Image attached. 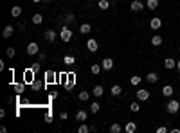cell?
<instances>
[{
  "label": "cell",
  "mask_w": 180,
  "mask_h": 133,
  "mask_svg": "<svg viewBox=\"0 0 180 133\" xmlns=\"http://www.w3.org/2000/svg\"><path fill=\"white\" fill-rule=\"evenodd\" d=\"M65 22H67V23H74V22H76V16H74V13H69V15L65 16Z\"/></svg>",
  "instance_id": "cell-37"
},
{
  "label": "cell",
  "mask_w": 180,
  "mask_h": 133,
  "mask_svg": "<svg viewBox=\"0 0 180 133\" xmlns=\"http://www.w3.org/2000/svg\"><path fill=\"white\" fill-rule=\"evenodd\" d=\"M25 52H27L29 56H36V54L40 52V45H38L36 41H29L27 47H25Z\"/></svg>",
  "instance_id": "cell-2"
},
{
  "label": "cell",
  "mask_w": 180,
  "mask_h": 133,
  "mask_svg": "<svg viewBox=\"0 0 180 133\" xmlns=\"http://www.w3.org/2000/svg\"><path fill=\"white\" fill-rule=\"evenodd\" d=\"M43 121H45V122H52V115H51V110H47V112H45V115H43Z\"/></svg>",
  "instance_id": "cell-38"
},
{
  "label": "cell",
  "mask_w": 180,
  "mask_h": 133,
  "mask_svg": "<svg viewBox=\"0 0 180 133\" xmlns=\"http://www.w3.org/2000/svg\"><path fill=\"white\" fill-rule=\"evenodd\" d=\"M178 110H180V103L177 101V99H171V101L166 104V112H168L169 115H175Z\"/></svg>",
  "instance_id": "cell-1"
},
{
  "label": "cell",
  "mask_w": 180,
  "mask_h": 133,
  "mask_svg": "<svg viewBox=\"0 0 180 133\" xmlns=\"http://www.w3.org/2000/svg\"><path fill=\"white\" fill-rule=\"evenodd\" d=\"M11 86L15 88V92L18 95L23 94V90H25V83H11Z\"/></svg>",
  "instance_id": "cell-16"
},
{
  "label": "cell",
  "mask_w": 180,
  "mask_h": 133,
  "mask_svg": "<svg viewBox=\"0 0 180 133\" xmlns=\"http://www.w3.org/2000/svg\"><path fill=\"white\" fill-rule=\"evenodd\" d=\"M130 9H132L133 13H137V11H142V9H144V4H142L140 0H133V2L130 4Z\"/></svg>",
  "instance_id": "cell-8"
},
{
  "label": "cell",
  "mask_w": 180,
  "mask_h": 133,
  "mask_svg": "<svg viewBox=\"0 0 180 133\" xmlns=\"http://www.w3.org/2000/svg\"><path fill=\"white\" fill-rule=\"evenodd\" d=\"M130 110H132V112H139L140 110V101H133V103L130 104Z\"/></svg>",
  "instance_id": "cell-32"
},
{
  "label": "cell",
  "mask_w": 180,
  "mask_h": 133,
  "mask_svg": "<svg viewBox=\"0 0 180 133\" xmlns=\"http://www.w3.org/2000/svg\"><path fill=\"white\" fill-rule=\"evenodd\" d=\"M60 40H61V41H65V43H67V41H70V40H72V31H70L69 27H63V29H61V33H60Z\"/></svg>",
  "instance_id": "cell-3"
},
{
  "label": "cell",
  "mask_w": 180,
  "mask_h": 133,
  "mask_svg": "<svg viewBox=\"0 0 180 133\" xmlns=\"http://www.w3.org/2000/svg\"><path fill=\"white\" fill-rule=\"evenodd\" d=\"M18 27H20L22 31H23V29H27V23H23V22H20V23H18Z\"/></svg>",
  "instance_id": "cell-43"
},
{
  "label": "cell",
  "mask_w": 180,
  "mask_h": 133,
  "mask_svg": "<svg viewBox=\"0 0 180 133\" xmlns=\"http://www.w3.org/2000/svg\"><path fill=\"white\" fill-rule=\"evenodd\" d=\"M20 15H22V7L20 5H13L11 7V16L13 18H20Z\"/></svg>",
  "instance_id": "cell-20"
},
{
  "label": "cell",
  "mask_w": 180,
  "mask_h": 133,
  "mask_svg": "<svg viewBox=\"0 0 180 133\" xmlns=\"http://www.w3.org/2000/svg\"><path fill=\"white\" fill-rule=\"evenodd\" d=\"M168 131H169V130H168L166 126H159V128H157V133H168Z\"/></svg>",
  "instance_id": "cell-42"
},
{
  "label": "cell",
  "mask_w": 180,
  "mask_h": 133,
  "mask_svg": "<svg viewBox=\"0 0 180 133\" xmlns=\"http://www.w3.org/2000/svg\"><path fill=\"white\" fill-rule=\"evenodd\" d=\"M173 94H175V90H173L171 85H166V86L162 88V95H164V97H171Z\"/></svg>",
  "instance_id": "cell-18"
},
{
  "label": "cell",
  "mask_w": 180,
  "mask_h": 133,
  "mask_svg": "<svg viewBox=\"0 0 180 133\" xmlns=\"http://www.w3.org/2000/svg\"><path fill=\"white\" fill-rule=\"evenodd\" d=\"M135 95H137V101L144 103V101H148V99H150V90H146V88H139Z\"/></svg>",
  "instance_id": "cell-5"
},
{
  "label": "cell",
  "mask_w": 180,
  "mask_h": 133,
  "mask_svg": "<svg viewBox=\"0 0 180 133\" xmlns=\"http://www.w3.org/2000/svg\"><path fill=\"white\" fill-rule=\"evenodd\" d=\"M40 65H41L40 61H38V63H33V65H31V68H33V70L38 74V72H40Z\"/></svg>",
  "instance_id": "cell-39"
},
{
  "label": "cell",
  "mask_w": 180,
  "mask_h": 133,
  "mask_svg": "<svg viewBox=\"0 0 180 133\" xmlns=\"http://www.w3.org/2000/svg\"><path fill=\"white\" fill-rule=\"evenodd\" d=\"M54 79H56L54 70H47V72H45V83H52Z\"/></svg>",
  "instance_id": "cell-22"
},
{
  "label": "cell",
  "mask_w": 180,
  "mask_h": 133,
  "mask_svg": "<svg viewBox=\"0 0 180 133\" xmlns=\"http://www.w3.org/2000/svg\"><path fill=\"white\" fill-rule=\"evenodd\" d=\"M178 85H180V83H178Z\"/></svg>",
  "instance_id": "cell-48"
},
{
  "label": "cell",
  "mask_w": 180,
  "mask_h": 133,
  "mask_svg": "<svg viewBox=\"0 0 180 133\" xmlns=\"http://www.w3.org/2000/svg\"><path fill=\"white\" fill-rule=\"evenodd\" d=\"M31 22H33V23H34V25H40L41 22H43V16H41L40 13H36V15H34V16H33V20H31Z\"/></svg>",
  "instance_id": "cell-31"
},
{
  "label": "cell",
  "mask_w": 180,
  "mask_h": 133,
  "mask_svg": "<svg viewBox=\"0 0 180 133\" xmlns=\"http://www.w3.org/2000/svg\"><path fill=\"white\" fill-rule=\"evenodd\" d=\"M60 119H61V121H65V119H67V112H61V114H60Z\"/></svg>",
  "instance_id": "cell-44"
},
{
  "label": "cell",
  "mask_w": 180,
  "mask_h": 133,
  "mask_svg": "<svg viewBox=\"0 0 180 133\" xmlns=\"http://www.w3.org/2000/svg\"><path fill=\"white\" fill-rule=\"evenodd\" d=\"M90 31H92V25H90V23H81L79 25V33L81 34H88Z\"/></svg>",
  "instance_id": "cell-21"
},
{
  "label": "cell",
  "mask_w": 180,
  "mask_h": 133,
  "mask_svg": "<svg viewBox=\"0 0 180 133\" xmlns=\"http://www.w3.org/2000/svg\"><path fill=\"white\" fill-rule=\"evenodd\" d=\"M63 63H65L67 67H70V65H74V63H76V58H74V56H65V58H63Z\"/></svg>",
  "instance_id": "cell-27"
},
{
  "label": "cell",
  "mask_w": 180,
  "mask_h": 133,
  "mask_svg": "<svg viewBox=\"0 0 180 133\" xmlns=\"http://www.w3.org/2000/svg\"><path fill=\"white\" fill-rule=\"evenodd\" d=\"M56 33H54V29H47L45 33H43V38H45V41H49V43H52L54 40H56Z\"/></svg>",
  "instance_id": "cell-6"
},
{
  "label": "cell",
  "mask_w": 180,
  "mask_h": 133,
  "mask_svg": "<svg viewBox=\"0 0 180 133\" xmlns=\"http://www.w3.org/2000/svg\"><path fill=\"white\" fill-rule=\"evenodd\" d=\"M86 49H88L90 52H97V40L90 38L88 41H86Z\"/></svg>",
  "instance_id": "cell-11"
},
{
  "label": "cell",
  "mask_w": 180,
  "mask_h": 133,
  "mask_svg": "<svg viewBox=\"0 0 180 133\" xmlns=\"http://www.w3.org/2000/svg\"><path fill=\"white\" fill-rule=\"evenodd\" d=\"M146 81L151 83V85H155V83L159 81V74H157V72H148V74H146Z\"/></svg>",
  "instance_id": "cell-12"
},
{
  "label": "cell",
  "mask_w": 180,
  "mask_h": 133,
  "mask_svg": "<svg viewBox=\"0 0 180 133\" xmlns=\"http://www.w3.org/2000/svg\"><path fill=\"white\" fill-rule=\"evenodd\" d=\"M164 67H166L168 70H173V68H177V61H175L173 58H166V59H164Z\"/></svg>",
  "instance_id": "cell-10"
},
{
  "label": "cell",
  "mask_w": 180,
  "mask_h": 133,
  "mask_svg": "<svg viewBox=\"0 0 180 133\" xmlns=\"http://www.w3.org/2000/svg\"><path fill=\"white\" fill-rule=\"evenodd\" d=\"M162 41H164V38H162L160 34L151 36V45H153V47H160V45H162Z\"/></svg>",
  "instance_id": "cell-19"
},
{
  "label": "cell",
  "mask_w": 180,
  "mask_h": 133,
  "mask_svg": "<svg viewBox=\"0 0 180 133\" xmlns=\"http://www.w3.org/2000/svg\"><path fill=\"white\" fill-rule=\"evenodd\" d=\"M177 70H180V59L177 61Z\"/></svg>",
  "instance_id": "cell-45"
},
{
  "label": "cell",
  "mask_w": 180,
  "mask_h": 133,
  "mask_svg": "<svg viewBox=\"0 0 180 133\" xmlns=\"http://www.w3.org/2000/svg\"><path fill=\"white\" fill-rule=\"evenodd\" d=\"M78 97H79V101H83V103H85V101H88V97H90V94L83 90V92H79V95H78Z\"/></svg>",
  "instance_id": "cell-36"
},
{
  "label": "cell",
  "mask_w": 180,
  "mask_h": 133,
  "mask_svg": "<svg viewBox=\"0 0 180 133\" xmlns=\"http://www.w3.org/2000/svg\"><path fill=\"white\" fill-rule=\"evenodd\" d=\"M101 70H103L101 65H92V67H90V72H92V74H99Z\"/></svg>",
  "instance_id": "cell-35"
},
{
  "label": "cell",
  "mask_w": 180,
  "mask_h": 133,
  "mask_svg": "<svg viewBox=\"0 0 180 133\" xmlns=\"http://www.w3.org/2000/svg\"><path fill=\"white\" fill-rule=\"evenodd\" d=\"M121 94H122V88H121V85H114V86H112V95H114V97H119Z\"/></svg>",
  "instance_id": "cell-25"
},
{
  "label": "cell",
  "mask_w": 180,
  "mask_h": 133,
  "mask_svg": "<svg viewBox=\"0 0 180 133\" xmlns=\"http://www.w3.org/2000/svg\"><path fill=\"white\" fill-rule=\"evenodd\" d=\"M88 119V114L85 112V110H78L76 112V121H79V122H85Z\"/></svg>",
  "instance_id": "cell-17"
},
{
  "label": "cell",
  "mask_w": 180,
  "mask_h": 133,
  "mask_svg": "<svg viewBox=\"0 0 180 133\" xmlns=\"http://www.w3.org/2000/svg\"><path fill=\"white\" fill-rule=\"evenodd\" d=\"M140 79H142L140 76H132V79H130V83H132L133 86H137V85H140Z\"/></svg>",
  "instance_id": "cell-34"
},
{
  "label": "cell",
  "mask_w": 180,
  "mask_h": 133,
  "mask_svg": "<svg viewBox=\"0 0 180 133\" xmlns=\"http://www.w3.org/2000/svg\"><path fill=\"white\" fill-rule=\"evenodd\" d=\"M43 2H45V4H49V2H51V0H43Z\"/></svg>",
  "instance_id": "cell-47"
},
{
  "label": "cell",
  "mask_w": 180,
  "mask_h": 133,
  "mask_svg": "<svg viewBox=\"0 0 180 133\" xmlns=\"http://www.w3.org/2000/svg\"><path fill=\"white\" fill-rule=\"evenodd\" d=\"M99 110H101V104H99V103H97V101L90 104V114H97Z\"/></svg>",
  "instance_id": "cell-28"
},
{
  "label": "cell",
  "mask_w": 180,
  "mask_h": 133,
  "mask_svg": "<svg viewBox=\"0 0 180 133\" xmlns=\"http://www.w3.org/2000/svg\"><path fill=\"white\" fill-rule=\"evenodd\" d=\"M13 31H15V29H13V25H5V27H4V31H2V36H4L5 40L11 38V36H13Z\"/></svg>",
  "instance_id": "cell-15"
},
{
  "label": "cell",
  "mask_w": 180,
  "mask_h": 133,
  "mask_svg": "<svg viewBox=\"0 0 180 133\" xmlns=\"http://www.w3.org/2000/svg\"><path fill=\"white\" fill-rule=\"evenodd\" d=\"M74 74H69V79H67V85H65V86H67V90H70V88H72V86H74Z\"/></svg>",
  "instance_id": "cell-30"
},
{
  "label": "cell",
  "mask_w": 180,
  "mask_h": 133,
  "mask_svg": "<svg viewBox=\"0 0 180 133\" xmlns=\"http://www.w3.org/2000/svg\"><path fill=\"white\" fill-rule=\"evenodd\" d=\"M124 131H126V133H135V131H137V122L128 121V122H126V126H124Z\"/></svg>",
  "instance_id": "cell-9"
},
{
  "label": "cell",
  "mask_w": 180,
  "mask_h": 133,
  "mask_svg": "<svg viewBox=\"0 0 180 133\" xmlns=\"http://www.w3.org/2000/svg\"><path fill=\"white\" fill-rule=\"evenodd\" d=\"M110 131H112V133H121V131H122V126L117 124V122H114V124L110 126Z\"/></svg>",
  "instance_id": "cell-29"
},
{
  "label": "cell",
  "mask_w": 180,
  "mask_h": 133,
  "mask_svg": "<svg viewBox=\"0 0 180 133\" xmlns=\"http://www.w3.org/2000/svg\"><path fill=\"white\" fill-rule=\"evenodd\" d=\"M38 56H40V61H45V59H47V52L40 51V52H38Z\"/></svg>",
  "instance_id": "cell-41"
},
{
  "label": "cell",
  "mask_w": 180,
  "mask_h": 133,
  "mask_svg": "<svg viewBox=\"0 0 180 133\" xmlns=\"http://www.w3.org/2000/svg\"><path fill=\"white\" fill-rule=\"evenodd\" d=\"M31 86H33V90H34V92H40V90H43V86H45V83H43V81H40V79H34Z\"/></svg>",
  "instance_id": "cell-14"
},
{
  "label": "cell",
  "mask_w": 180,
  "mask_h": 133,
  "mask_svg": "<svg viewBox=\"0 0 180 133\" xmlns=\"http://www.w3.org/2000/svg\"><path fill=\"white\" fill-rule=\"evenodd\" d=\"M146 7L151 9V11H155V9L159 7V0H148V2H146Z\"/></svg>",
  "instance_id": "cell-24"
},
{
  "label": "cell",
  "mask_w": 180,
  "mask_h": 133,
  "mask_svg": "<svg viewBox=\"0 0 180 133\" xmlns=\"http://www.w3.org/2000/svg\"><path fill=\"white\" fill-rule=\"evenodd\" d=\"M34 74H36V72H34V70L29 67V68L23 72V83H29V85H33V81H34Z\"/></svg>",
  "instance_id": "cell-4"
},
{
  "label": "cell",
  "mask_w": 180,
  "mask_h": 133,
  "mask_svg": "<svg viewBox=\"0 0 180 133\" xmlns=\"http://www.w3.org/2000/svg\"><path fill=\"white\" fill-rule=\"evenodd\" d=\"M150 27H151L153 31L160 29V27H162V20H160V18H151V20H150Z\"/></svg>",
  "instance_id": "cell-13"
},
{
  "label": "cell",
  "mask_w": 180,
  "mask_h": 133,
  "mask_svg": "<svg viewBox=\"0 0 180 133\" xmlns=\"http://www.w3.org/2000/svg\"><path fill=\"white\" fill-rule=\"evenodd\" d=\"M33 2H34V4H38V2H43V0H33Z\"/></svg>",
  "instance_id": "cell-46"
},
{
  "label": "cell",
  "mask_w": 180,
  "mask_h": 133,
  "mask_svg": "<svg viewBox=\"0 0 180 133\" xmlns=\"http://www.w3.org/2000/svg\"><path fill=\"white\" fill-rule=\"evenodd\" d=\"M101 67H103V70H112L114 68V59L112 58H104L101 61Z\"/></svg>",
  "instance_id": "cell-7"
},
{
  "label": "cell",
  "mask_w": 180,
  "mask_h": 133,
  "mask_svg": "<svg viewBox=\"0 0 180 133\" xmlns=\"http://www.w3.org/2000/svg\"><path fill=\"white\" fill-rule=\"evenodd\" d=\"M97 7H99L101 11H106V9L110 7V2H108V0H99V2H97Z\"/></svg>",
  "instance_id": "cell-26"
},
{
  "label": "cell",
  "mask_w": 180,
  "mask_h": 133,
  "mask_svg": "<svg viewBox=\"0 0 180 133\" xmlns=\"http://www.w3.org/2000/svg\"><path fill=\"white\" fill-rule=\"evenodd\" d=\"M5 54H7V58H13V56H15V49H13V47H9V49L5 51Z\"/></svg>",
  "instance_id": "cell-40"
},
{
  "label": "cell",
  "mask_w": 180,
  "mask_h": 133,
  "mask_svg": "<svg viewBox=\"0 0 180 133\" xmlns=\"http://www.w3.org/2000/svg\"><path fill=\"white\" fill-rule=\"evenodd\" d=\"M78 131H79V133H88V131H90V126H86L85 122H81L79 128H78Z\"/></svg>",
  "instance_id": "cell-33"
},
{
  "label": "cell",
  "mask_w": 180,
  "mask_h": 133,
  "mask_svg": "<svg viewBox=\"0 0 180 133\" xmlns=\"http://www.w3.org/2000/svg\"><path fill=\"white\" fill-rule=\"evenodd\" d=\"M92 94L96 95V97H103V94H104V88H103L101 85H97V86H94V90H92Z\"/></svg>",
  "instance_id": "cell-23"
}]
</instances>
